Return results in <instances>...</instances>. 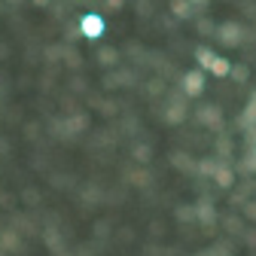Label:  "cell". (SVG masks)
<instances>
[{"label":"cell","instance_id":"obj_1","mask_svg":"<svg viewBox=\"0 0 256 256\" xmlns=\"http://www.w3.org/2000/svg\"><path fill=\"white\" fill-rule=\"evenodd\" d=\"M80 28H82V34H86L88 40H98V37L104 34V18H101V16H94V12H88V16H82Z\"/></svg>","mask_w":256,"mask_h":256},{"label":"cell","instance_id":"obj_2","mask_svg":"<svg viewBox=\"0 0 256 256\" xmlns=\"http://www.w3.org/2000/svg\"><path fill=\"white\" fill-rule=\"evenodd\" d=\"M202 82H204V74H202V70L186 74V92H189V94H198V92H202Z\"/></svg>","mask_w":256,"mask_h":256},{"label":"cell","instance_id":"obj_4","mask_svg":"<svg viewBox=\"0 0 256 256\" xmlns=\"http://www.w3.org/2000/svg\"><path fill=\"white\" fill-rule=\"evenodd\" d=\"M214 52H208V49H198V64H202V70H210V64H214Z\"/></svg>","mask_w":256,"mask_h":256},{"label":"cell","instance_id":"obj_3","mask_svg":"<svg viewBox=\"0 0 256 256\" xmlns=\"http://www.w3.org/2000/svg\"><path fill=\"white\" fill-rule=\"evenodd\" d=\"M229 70H232V68H229L226 58H214V64H210V74H214V76H226Z\"/></svg>","mask_w":256,"mask_h":256}]
</instances>
